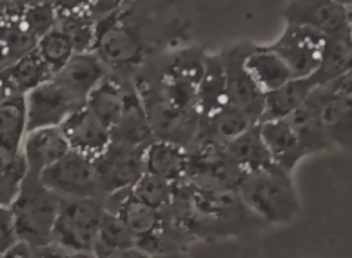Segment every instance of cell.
Segmentation results:
<instances>
[{"mask_svg":"<svg viewBox=\"0 0 352 258\" xmlns=\"http://www.w3.org/2000/svg\"><path fill=\"white\" fill-rule=\"evenodd\" d=\"M164 36L166 31H160L149 13L136 6L122 4L106 19L96 22L93 53L111 75L133 78L156 58L155 53Z\"/></svg>","mask_w":352,"mask_h":258,"instance_id":"1","label":"cell"},{"mask_svg":"<svg viewBox=\"0 0 352 258\" xmlns=\"http://www.w3.org/2000/svg\"><path fill=\"white\" fill-rule=\"evenodd\" d=\"M173 220L192 240H218L240 235L251 220H258L236 193L198 188L189 180L175 184L169 209Z\"/></svg>","mask_w":352,"mask_h":258,"instance_id":"2","label":"cell"},{"mask_svg":"<svg viewBox=\"0 0 352 258\" xmlns=\"http://www.w3.org/2000/svg\"><path fill=\"white\" fill-rule=\"evenodd\" d=\"M236 195L245 208L265 224H289L300 211L291 173L276 164L247 173Z\"/></svg>","mask_w":352,"mask_h":258,"instance_id":"3","label":"cell"},{"mask_svg":"<svg viewBox=\"0 0 352 258\" xmlns=\"http://www.w3.org/2000/svg\"><path fill=\"white\" fill-rule=\"evenodd\" d=\"M131 80L140 95L142 104L146 107L156 140L173 142L189 149L197 138L200 115L182 111L173 106L160 92L149 66L138 71Z\"/></svg>","mask_w":352,"mask_h":258,"instance_id":"4","label":"cell"},{"mask_svg":"<svg viewBox=\"0 0 352 258\" xmlns=\"http://www.w3.org/2000/svg\"><path fill=\"white\" fill-rule=\"evenodd\" d=\"M60 206L62 198L45 188L41 178L28 177L19 198L10 206L21 242L31 248L51 246Z\"/></svg>","mask_w":352,"mask_h":258,"instance_id":"5","label":"cell"},{"mask_svg":"<svg viewBox=\"0 0 352 258\" xmlns=\"http://www.w3.org/2000/svg\"><path fill=\"white\" fill-rule=\"evenodd\" d=\"M104 213V198H62L53 244L73 255L93 253Z\"/></svg>","mask_w":352,"mask_h":258,"instance_id":"6","label":"cell"},{"mask_svg":"<svg viewBox=\"0 0 352 258\" xmlns=\"http://www.w3.org/2000/svg\"><path fill=\"white\" fill-rule=\"evenodd\" d=\"M245 173L229 157L226 147L212 142H195L189 147V171L191 184L212 191L236 193Z\"/></svg>","mask_w":352,"mask_h":258,"instance_id":"7","label":"cell"},{"mask_svg":"<svg viewBox=\"0 0 352 258\" xmlns=\"http://www.w3.org/2000/svg\"><path fill=\"white\" fill-rule=\"evenodd\" d=\"M41 182L60 198H104L93 158L69 151L41 175Z\"/></svg>","mask_w":352,"mask_h":258,"instance_id":"8","label":"cell"},{"mask_svg":"<svg viewBox=\"0 0 352 258\" xmlns=\"http://www.w3.org/2000/svg\"><path fill=\"white\" fill-rule=\"evenodd\" d=\"M251 44H240L221 51L226 64L227 100L231 106L245 115L256 126L263 118L265 111V92L258 86L251 73L245 67V56Z\"/></svg>","mask_w":352,"mask_h":258,"instance_id":"9","label":"cell"},{"mask_svg":"<svg viewBox=\"0 0 352 258\" xmlns=\"http://www.w3.org/2000/svg\"><path fill=\"white\" fill-rule=\"evenodd\" d=\"M325 42L327 36L311 28L287 24L283 35L269 47L285 62L294 78H309L320 67Z\"/></svg>","mask_w":352,"mask_h":258,"instance_id":"10","label":"cell"},{"mask_svg":"<svg viewBox=\"0 0 352 258\" xmlns=\"http://www.w3.org/2000/svg\"><path fill=\"white\" fill-rule=\"evenodd\" d=\"M146 149L147 147H127L111 142L109 149L96 158V171L104 198L135 188V184L146 175Z\"/></svg>","mask_w":352,"mask_h":258,"instance_id":"11","label":"cell"},{"mask_svg":"<svg viewBox=\"0 0 352 258\" xmlns=\"http://www.w3.org/2000/svg\"><path fill=\"white\" fill-rule=\"evenodd\" d=\"M25 106H28V133L45 127H60L73 113L86 107L55 78H51L50 82H45L25 96Z\"/></svg>","mask_w":352,"mask_h":258,"instance_id":"12","label":"cell"},{"mask_svg":"<svg viewBox=\"0 0 352 258\" xmlns=\"http://www.w3.org/2000/svg\"><path fill=\"white\" fill-rule=\"evenodd\" d=\"M287 24L305 25L322 35L351 36L347 2L338 0H292L283 10Z\"/></svg>","mask_w":352,"mask_h":258,"instance_id":"13","label":"cell"},{"mask_svg":"<svg viewBox=\"0 0 352 258\" xmlns=\"http://www.w3.org/2000/svg\"><path fill=\"white\" fill-rule=\"evenodd\" d=\"M106 209L115 213L116 217L122 218V222L131 229V233L136 237V244L140 240L160 233L167 224L171 222V213L156 211L135 197L133 189L115 193L104 198Z\"/></svg>","mask_w":352,"mask_h":258,"instance_id":"14","label":"cell"},{"mask_svg":"<svg viewBox=\"0 0 352 258\" xmlns=\"http://www.w3.org/2000/svg\"><path fill=\"white\" fill-rule=\"evenodd\" d=\"M71 151L80 153L86 157L100 158L111 146V131L102 126L100 120L87 109L82 107L75 111L60 126Z\"/></svg>","mask_w":352,"mask_h":258,"instance_id":"15","label":"cell"},{"mask_svg":"<svg viewBox=\"0 0 352 258\" xmlns=\"http://www.w3.org/2000/svg\"><path fill=\"white\" fill-rule=\"evenodd\" d=\"M155 140V133L146 107L142 104L140 95L131 80L127 87L126 107L118 124L111 131V142L127 147H149V144Z\"/></svg>","mask_w":352,"mask_h":258,"instance_id":"16","label":"cell"},{"mask_svg":"<svg viewBox=\"0 0 352 258\" xmlns=\"http://www.w3.org/2000/svg\"><path fill=\"white\" fill-rule=\"evenodd\" d=\"M71 147L67 144L60 127H45L38 131L28 133L22 146L31 178H41L47 167L55 166L62 158L69 155Z\"/></svg>","mask_w":352,"mask_h":258,"instance_id":"17","label":"cell"},{"mask_svg":"<svg viewBox=\"0 0 352 258\" xmlns=\"http://www.w3.org/2000/svg\"><path fill=\"white\" fill-rule=\"evenodd\" d=\"M107 75L109 71L95 53H80L73 56L69 64L53 78L66 87L76 100L86 106L91 93L100 86V82Z\"/></svg>","mask_w":352,"mask_h":258,"instance_id":"18","label":"cell"},{"mask_svg":"<svg viewBox=\"0 0 352 258\" xmlns=\"http://www.w3.org/2000/svg\"><path fill=\"white\" fill-rule=\"evenodd\" d=\"M260 133L272 164L285 169L287 173H292V169L307 157V151L303 149L302 142L289 120L260 122Z\"/></svg>","mask_w":352,"mask_h":258,"instance_id":"19","label":"cell"},{"mask_svg":"<svg viewBox=\"0 0 352 258\" xmlns=\"http://www.w3.org/2000/svg\"><path fill=\"white\" fill-rule=\"evenodd\" d=\"M314 96L323 131L331 146L352 149V107L340 96L332 95L327 87H316Z\"/></svg>","mask_w":352,"mask_h":258,"instance_id":"20","label":"cell"},{"mask_svg":"<svg viewBox=\"0 0 352 258\" xmlns=\"http://www.w3.org/2000/svg\"><path fill=\"white\" fill-rule=\"evenodd\" d=\"M53 76L55 75L45 66V62L35 50L15 62L13 66L0 71V92L2 96H28L36 87L50 82Z\"/></svg>","mask_w":352,"mask_h":258,"instance_id":"21","label":"cell"},{"mask_svg":"<svg viewBox=\"0 0 352 258\" xmlns=\"http://www.w3.org/2000/svg\"><path fill=\"white\" fill-rule=\"evenodd\" d=\"M58 30L73 42L76 55L93 53L96 41V21L91 15L89 2H55Z\"/></svg>","mask_w":352,"mask_h":258,"instance_id":"22","label":"cell"},{"mask_svg":"<svg viewBox=\"0 0 352 258\" xmlns=\"http://www.w3.org/2000/svg\"><path fill=\"white\" fill-rule=\"evenodd\" d=\"M129 82L131 78H122L109 73L87 98L86 107L109 131H113L124 113Z\"/></svg>","mask_w":352,"mask_h":258,"instance_id":"23","label":"cell"},{"mask_svg":"<svg viewBox=\"0 0 352 258\" xmlns=\"http://www.w3.org/2000/svg\"><path fill=\"white\" fill-rule=\"evenodd\" d=\"M28 137L25 96H2L0 100V158L22 153Z\"/></svg>","mask_w":352,"mask_h":258,"instance_id":"24","label":"cell"},{"mask_svg":"<svg viewBox=\"0 0 352 258\" xmlns=\"http://www.w3.org/2000/svg\"><path fill=\"white\" fill-rule=\"evenodd\" d=\"M189 171V149L166 140H155L146 149V173L180 184Z\"/></svg>","mask_w":352,"mask_h":258,"instance_id":"25","label":"cell"},{"mask_svg":"<svg viewBox=\"0 0 352 258\" xmlns=\"http://www.w3.org/2000/svg\"><path fill=\"white\" fill-rule=\"evenodd\" d=\"M251 126L254 124L240 109L227 102L226 106L220 107L217 113H212L211 117L200 118L195 142H212V144L226 146L245 133Z\"/></svg>","mask_w":352,"mask_h":258,"instance_id":"26","label":"cell"},{"mask_svg":"<svg viewBox=\"0 0 352 258\" xmlns=\"http://www.w3.org/2000/svg\"><path fill=\"white\" fill-rule=\"evenodd\" d=\"M226 64L220 53H206L204 58V76L198 89V113L200 118L211 117L227 104Z\"/></svg>","mask_w":352,"mask_h":258,"instance_id":"27","label":"cell"},{"mask_svg":"<svg viewBox=\"0 0 352 258\" xmlns=\"http://www.w3.org/2000/svg\"><path fill=\"white\" fill-rule=\"evenodd\" d=\"M245 67L254 78V82L265 93L274 92V89L282 87L283 84L294 78L285 62L269 46H254V44H251L249 53L245 56Z\"/></svg>","mask_w":352,"mask_h":258,"instance_id":"28","label":"cell"},{"mask_svg":"<svg viewBox=\"0 0 352 258\" xmlns=\"http://www.w3.org/2000/svg\"><path fill=\"white\" fill-rule=\"evenodd\" d=\"M316 89L312 78H292L274 92L265 93V111L262 122L287 120L307 102L311 93Z\"/></svg>","mask_w":352,"mask_h":258,"instance_id":"29","label":"cell"},{"mask_svg":"<svg viewBox=\"0 0 352 258\" xmlns=\"http://www.w3.org/2000/svg\"><path fill=\"white\" fill-rule=\"evenodd\" d=\"M287 120L291 122L292 129L296 131L298 138L302 142L303 149L307 151V155L332 149L331 142H329L327 135L323 131L322 120H320V111H318V102L314 92L311 93L307 102Z\"/></svg>","mask_w":352,"mask_h":258,"instance_id":"30","label":"cell"},{"mask_svg":"<svg viewBox=\"0 0 352 258\" xmlns=\"http://www.w3.org/2000/svg\"><path fill=\"white\" fill-rule=\"evenodd\" d=\"M223 147L245 175L272 164L271 155L267 151L265 142L260 133V124L251 126L245 133H242L240 137L231 140Z\"/></svg>","mask_w":352,"mask_h":258,"instance_id":"31","label":"cell"},{"mask_svg":"<svg viewBox=\"0 0 352 258\" xmlns=\"http://www.w3.org/2000/svg\"><path fill=\"white\" fill-rule=\"evenodd\" d=\"M0 46H2V62L0 64L4 69V67L13 66L25 55L33 53L38 46V39L28 30L22 17H2Z\"/></svg>","mask_w":352,"mask_h":258,"instance_id":"32","label":"cell"},{"mask_svg":"<svg viewBox=\"0 0 352 258\" xmlns=\"http://www.w3.org/2000/svg\"><path fill=\"white\" fill-rule=\"evenodd\" d=\"M352 69L351 36H334L325 42L322 62L316 73L311 76L316 87H327L331 82L343 76Z\"/></svg>","mask_w":352,"mask_h":258,"instance_id":"33","label":"cell"},{"mask_svg":"<svg viewBox=\"0 0 352 258\" xmlns=\"http://www.w3.org/2000/svg\"><path fill=\"white\" fill-rule=\"evenodd\" d=\"M28 175L30 167L24 153L0 158V208H10L15 202L28 180Z\"/></svg>","mask_w":352,"mask_h":258,"instance_id":"34","label":"cell"},{"mask_svg":"<svg viewBox=\"0 0 352 258\" xmlns=\"http://www.w3.org/2000/svg\"><path fill=\"white\" fill-rule=\"evenodd\" d=\"M36 53L42 56V61L45 62V66L50 67L53 75H58L69 64L71 58L76 55L69 36L58 28H55L44 39L38 41Z\"/></svg>","mask_w":352,"mask_h":258,"instance_id":"35","label":"cell"},{"mask_svg":"<svg viewBox=\"0 0 352 258\" xmlns=\"http://www.w3.org/2000/svg\"><path fill=\"white\" fill-rule=\"evenodd\" d=\"M133 193L140 202L149 208L156 209V211H169L173 206V198H175V184L155 177L151 173H146L135 184Z\"/></svg>","mask_w":352,"mask_h":258,"instance_id":"36","label":"cell"},{"mask_svg":"<svg viewBox=\"0 0 352 258\" xmlns=\"http://www.w3.org/2000/svg\"><path fill=\"white\" fill-rule=\"evenodd\" d=\"M22 21L28 30L41 41L58 25L55 2H28Z\"/></svg>","mask_w":352,"mask_h":258,"instance_id":"37","label":"cell"},{"mask_svg":"<svg viewBox=\"0 0 352 258\" xmlns=\"http://www.w3.org/2000/svg\"><path fill=\"white\" fill-rule=\"evenodd\" d=\"M96 244H102L106 248L115 249L136 248V237L131 233V229L122 222L120 217H116L115 213H111L106 209L104 217H102L100 231H98V242Z\"/></svg>","mask_w":352,"mask_h":258,"instance_id":"38","label":"cell"},{"mask_svg":"<svg viewBox=\"0 0 352 258\" xmlns=\"http://www.w3.org/2000/svg\"><path fill=\"white\" fill-rule=\"evenodd\" d=\"M19 242L21 238L16 231L13 213L10 208H0V253H6Z\"/></svg>","mask_w":352,"mask_h":258,"instance_id":"39","label":"cell"},{"mask_svg":"<svg viewBox=\"0 0 352 258\" xmlns=\"http://www.w3.org/2000/svg\"><path fill=\"white\" fill-rule=\"evenodd\" d=\"M93 257L95 258H149V255L144 253L138 248H126V249H115L106 248L102 244H96L93 249Z\"/></svg>","mask_w":352,"mask_h":258,"instance_id":"40","label":"cell"},{"mask_svg":"<svg viewBox=\"0 0 352 258\" xmlns=\"http://www.w3.org/2000/svg\"><path fill=\"white\" fill-rule=\"evenodd\" d=\"M327 89L332 95L340 96L342 100H345L352 107V69L343 76H340V78H336L334 82H331Z\"/></svg>","mask_w":352,"mask_h":258,"instance_id":"41","label":"cell"},{"mask_svg":"<svg viewBox=\"0 0 352 258\" xmlns=\"http://www.w3.org/2000/svg\"><path fill=\"white\" fill-rule=\"evenodd\" d=\"M33 257L35 258H73V253L66 251L56 244L45 246V248H33Z\"/></svg>","mask_w":352,"mask_h":258,"instance_id":"42","label":"cell"},{"mask_svg":"<svg viewBox=\"0 0 352 258\" xmlns=\"http://www.w3.org/2000/svg\"><path fill=\"white\" fill-rule=\"evenodd\" d=\"M0 258H35L33 257V248L30 244L19 242L11 249H8L6 253H0Z\"/></svg>","mask_w":352,"mask_h":258,"instance_id":"43","label":"cell"},{"mask_svg":"<svg viewBox=\"0 0 352 258\" xmlns=\"http://www.w3.org/2000/svg\"><path fill=\"white\" fill-rule=\"evenodd\" d=\"M149 258H186L184 253H166V255H155V257Z\"/></svg>","mask_w":352,"mask_h":258,"instance_id":"44","label":"cell"},{"mask_svg":"<svg viewBox=\"0 0 352 258\" xmlns=\"http://www.w3.org/2000/svg\"><path fill=\"white\" fill-rule=\"evenodd\" d=\"M347 11H349V24H351V33H352V2H347Z\"/></svg>","mask_w":352,"mask_h":258,"instance_id":"45","label":"cell"},{"mask_svg":"<svg viewBox=\"0 0 352 258\" xmlns=\"http://www.w3.org/2000/svg\"><path fill=\"white\" fill-rule=\"evenodd\" d=\"M73 258H95L93 253H82V255H73Z\"/></svg>","mask_w":352,"mask_h":258,"instance_id":"46","label":"cell"},{"mask_svg":"<svg viewBox=\"0 0 352 258\" xmlns=\"http://www.w3.org/2000/svg\"><path fill=\"white\" fill-rule=\"evenodd\" d=\"M351 53H352V33H351Z\"/></svg>","mask_w":352,"mask_h":258,"instance_id":"47","label":"cell"}]
</instances>
